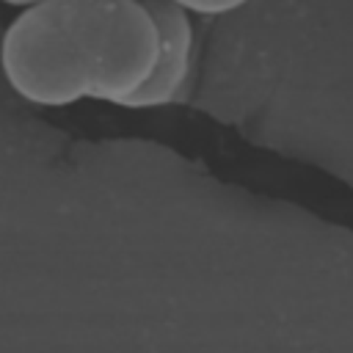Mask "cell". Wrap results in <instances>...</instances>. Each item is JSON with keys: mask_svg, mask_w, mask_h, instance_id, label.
<instances>
[{"mask_svg": "<svg viewBox=\"0 0 353 353\" xmlns=\"http://www.w3.org/2000/svg\"><path fill=\"white\" fill-rule=\"evenodd\" d=\"M66 33L83 99L143 110L163 36L146 3L63 0Z\"/></svg>", "mask_w": 353, "mask_h": 353, "instance_id": "6da1fadb", "label": "cell"}, {"mask_svg": "<svg viewBox=\"0 0 353 353\" xmlns=\"http://www.w3.org/2000/svg\"><path fill=\"white\" fill-rule=\"evenodd\" d=\"M3 74L17 97L41 108L83 102L63 0H41L17 11L3 36Z\"/></svg>", "mask_w": 353, "mask_h": 353, "instance_id": "7a4b0ae2", "label": "cell"}, {"mask_svg": "<svg viewBox=\"0 0 353 353\" xmlns=\"http://www.w3.org/2000/svg\"><path fill=\"white\" fill-rule=\"evenodd\" d=\"M160 36H163V50H160V63L154 83L146 94V108H163L171 105L182 97L190 72H193V55H196V30H193V17L176 8L171 0H154L149 3Z\"/></svg>", "mask_w": 353, "mask_h": 353, "instance_id": "3957f363", "label": "cell"}, {"mask_svg": "<svg viewBox=\"0 0 353 353\" xmlns=\"http://www.w3.org/2000/svg\"><path fill=\"white\" fill-rule=\"evenodd\" d=\"M171 3L190 17H223L245 8L251 0H171Z\"/></svg>", "mask_w": 353, "mask_h": 353, "instance_id": "277c9868", "label": "cell"}, {"mask_svg": "<svg viewBox=\"0 0 353 353\" xmlns=\"http://www.w3.org/2000/svg\"><path fill=\"white\" fill-rule=\"evenodd\" d=\"M6 6H11V8H17V11H25V8H30V6H39L41 0H3Z\"/></svg>", "mask_w": 353, "mask_h": 353, "instance_id": "5b68a950", "label": "cell"}, {"mask_svg": "<svg viewBox=\"0 0 353 353\" xmlns=\"http://www.w3.org/2000/svg\"><path fill=\"white\" fill-rule=\"evenodd\" d=\"M138 3H146V6H149V3H154V0H138Z\"/></svg>", "mask_w": 353, "mask_h": 353, "instance_id": "8992f818", "label": "cell"}]
</instances>
